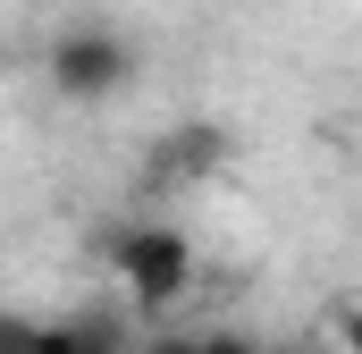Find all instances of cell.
<instances>
[{
	"mask_svg": "<svg viewBox=\"0 0 362 354\" xmlns=\"http://www.w3.org/2000/svg\"><path fill=\"white\" fill-rule=\"evenodd\" d=\"M25 338H34V321H17V312H0V354H25Z\"/></svg>",
	"mask_w": 362,
	"mask_h": 354,
	"instance_id": "6",
	"label": "cell"
},
{
	"mask_svg": "<svg viewBox=\"0 0 362 354\" xmlns=\"http://www.w3.org/2000/svg\"><path fill=\"white\" fill-rule=\"evenodd\" d=\"M127 76H135V51L110 25H59L51 34V85L68 101H110Z\"/></svg>",
	"mask_w": 362,
	"mask_h": 354,
	"instance_id": "2",
	"label": "cell"
},
{
	"mask_svg": "<svg viewBox=\"0 0 362 354\" xmlns=\"http://www.w3.org/2000/svg\"><path fill=\"white\" fill-rule=\"evenodd\" d=\"M152 354H262L245 329H202V338H177V346H152Z\"/></svg>",
	"mask_w": 362,
	"mask_h": 354,
	"instance_id": "4",
	"label": "cell"
},
{
	"mask_svg": "<svg viewBox=\"0 0 362 354\" xmlns=\"http://www.w3.org/2000/svg\"><path fill=\"white\" fill-rule=\"evenodd\" d=\"M101 245H110V262H118L127 295H135L144 312L177 304L185 287H194V245H185V228H169V219H127V228H110Z\"/></svg>",
	"mask_w": 362,
	"mask_h": 354,
	"instance_id": "1",
	"label": "cell"
},
{
	"mask_svg": "<svg viewBox=\"0 0 362 354\" xmlns=\"http://www.w3.org/2000/svg\"><path fill=\"white\" fill-rule=\"evenodd\" d=\"M228 169V127H211V118H185L169 127L152 152H144V177L152 185H202V177Z\"/></svg>",
	"mask_w": 362,
	"mask_h": 354,
	"instance_id": "3",
	"label": "cell"
},
{
	"mask_svg": "<svg viewBox=\"0 0 362 354\" xmlns=\"http://www.w3.org/2000/svg\"><path fill=\"white\" fill-rule=\"evenodd\" d=\"M337 346L362 354V304H337Z\"/></svg>",
	"mask_w": 362,
	"mask_h": 354,
	"instance_id": "5",
	"label": "cell"
}]
</instances>
